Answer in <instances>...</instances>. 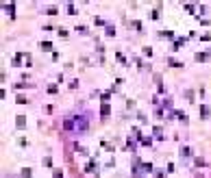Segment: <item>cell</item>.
Returning a JSON list of instances; mask_svg holds the SVG:
<instances>
[{"instance_id":"cell-1","label":"cell","mask_w":211,"mask_h":178,"mask_svg":"<svg viewBox=\"0 0 211 178\" xmlns=\"http://www.w3.org/2000/svg\"><path fill=\"white\" fill-rule=\"evenodd\" d=\"M63 130L72 135H83L89 130V117L87 113H74V115H68L63 119Z\"/></svg>"},{"instance_id":"cell-2","label":"cell","mask_w":211,"mask_h":178,"mask_svg":"<svg viewBox=\"0 0 211 178\" xmlns=\"http://www.w3.org/2000/svg\"><path fill=\"white\" fill-rule=\"evenodd\" d=\"M85 172H87V174H92V176L94 178H98V163H96V158H89V161H87V163H85Z\"/></svg>"},{"instance_id":"cell-3","label":"cell","mask_w":211,"mask_h":178,"mask_svg":"<svg viewBox=\"0 0 211 178\" xmlns=\"http://www.w3.org/2000/svg\"><path fill=\"white\" fill-rule=\"evenodd\" d=\"M109 115H111V104H109V102H102V104H100V117L107 119Z\"/></svg>"},{"instance_id":"cell-4","label":"cell","mask_w":211,"mask_h":178,"mask_svg":"<svg viewBox=\"0 0 211 178\" xmlns=\"http://www.w3.org/2000/svg\"><path fill=\"white\" fill-rule=\"evenodd\" d=\"M2 9H5L7 13H9V18H11V20L15 18V2H5V5H2Z\"/></svg>"},{"instance_id":"cell-5","label":"cell","mask_w":211,"mask_h":178,"mask_svg":"<svg viewBox=\"0 0 211 178\" xmlns=\"http://www.w3.org/2000/svg\"><path fill=\"white\" fill-rule=\"evenodd\" d=\"M15 126H18V130H24L26 128V115H18L15 117Z\"/></svg>"},{"instance_id":"cell-6","label":"cell","mask_w":211,"mask_h":178,"mask_svg":"<svg viewBox=\"0 0 211 178\" xmlns=\"http://www.w3.org/2000/svg\"><path fill=\"white\" fill-rule=\"evenodd\" d=\"M124 148H126V150H131V152H135V150H137V144H135V139H133V137H128V139H126V146H124Z\"/></svg>"},{"instance_id":"cell-7","label":"cell","mask_w":211,"mask_h":178,"mask_svg":"<svg viewBox=\"0 0 211 178\" xmlns=\"http://www.w3.org/2000/svg\"><path fill=\"white\" fill-rule=\"evenodd\" d=\"M104 35H107V37H115V26H113L111 22L104 26Z\"/></svg>"},{"instance_id":"cell-8","label":"cell","mask_w":211,"mask_h":178,"mask_svg":"<svg viewBox=\"0 0 211 178\" xmlns=\"http://www.w3.org/2000/svg\"><path fill=\"white\" fill-rule=\"evenodd\" d=\"M41 11H44L46 15H57V13H59V9H57V7H44Z\"/></svg>"},{"instance_id":"cell-9","label":"cell","mask_w":211,"mask_h":178,"mask_svg":"<svg viewBox=\"0 0 211 178\" xmlns=\"http://www.w3.org/2000/svg\"><path fill=\"white\" fill-rule=\"evenodd\" d=\"M22 57H24V55H15L13 59H11V65H13V67H20V65H22Z\"/></svg>"},{"instance_id":"cell-10","label":"cell","mask_w":211,"mask_h":178,"mask_svg":"<svg viewBox=\"0 0 211 178\" xmlns=\"http://www.w3.org/2000/svg\"><path fill=\"white\" fill-rule=\"evenodd\" d=\"M20 176L22 178H31V176H33V169H31V167H22L20 169Z\"/></svg>"},{"instance_id":"cell-11","label":"cell","mask_w":211,"mask_h":178,"mask_svg":"<svg viewBox=\"0 0 211 178\" xmlns=\"http://www.w3.org/2000/svg\"><path fill=\"white\" fill-rule=\"evenodd\" d=\"M57 91H59L57 85H48V87H46V94H48V96H57Z\"/></svg>"},{"instance_id":"cell-12","label":"cell","mask_w":211,"mask_h":178,"mask_svg":"<svg viewBox=\"0 0 211 178\" xmlns=\"http://www.w3.org/2000/svg\"><path fill=\"white\" fill-rule=\"evenodd\" d=\"M200 117L202 119H209V107H207V104H202V107H200Z\"/></svg>"},{"instance_id":"cell-13","label":"cell","mask_w":211,"mask_h":178,"mask_svg":"<svg viewBox=\"0 0 211 178\" xmlns=\"http://www.w3.org/2000/svg\"><path fill=\"white\" fill-rule=\"evenodd\" d=\"M100 148H102V150H107V152H113V150H115L111 144H109V141H104V139L100 141Z\"/></svg>"},{"instance_id":"cell-14","label":"cell","mask_w":211,"mask_h":178,"mask_svg":"<svg viewBox=\"0 0 211 178\" xmlns=\"http://www.w3.org/2000/svg\"><path fill=\"white\" fill-rule=\"evenodd\" d=\"M65 11H68L70 15H76V13H79V9H76V7L72 5V2H68V7H65Z\"/></svg>"},{"instance_id":"cell-15","label":"cell","mask_w":211,"mask_h":178,"mask_svg":"<svg viewBox=\"0 0 211 178\" xmlns=\"http://www.w3.org/2000/svg\"><path fill=\"white\" fill-rule=\"evenodd\" d=\"M115 59H118V63H124V65L128 63V59L124 57V52H115Z\"/></svg>"},{"instance_id":"cell-16","label":"cell","mask_w":211,"mask_h":178,"mask_svg":"<svg viewBox=\"0 0 211 178\" xmlns=\"http://www.w3.org/2000/svg\"><path fill=\"white\" fill-rule=\"evenodd\" d=\"M52 178H63V169L61 167H52Z\"/></svg>"},{"instance_id":"cell-17","label":"cell","mask_w":211,"mask_h":178,"mask_svg":"<svg viewBox=\"0 0 211 178\" xmlns=\"http://www.w3.org/2000/svg\"><path fill=\"white\" fill-rule=\"evenodd\" d=\"M152 133H155V137H157L159 141L163 139V130H161V126H155V130H152Z\"/></svg>"},{"instance_id":"cell-18","label":"cell","mask_w":211,"mask_h":178,"mask_svg":"<svg viewBox=\"0 0 211 178\" xmlns=\"http://www.w3.org/2000/svg\"><path fill=\"white\" fill-rule=\"evenodd\" d=\"M15 102H18V104H26V102H28V98L22 96V94H18V96H15Z\"/></svg>"},{"instance_id":"cell-19","label":"cell","mask_w":211,"mask_h":178,"mask_svg":"<svg viewBox=\"0 0 211 178\" xmlns=\"http://www.w3.org/2000/svg\"><path fill=\"white\" fill-rule=\"evenodd\" d=\"M139 144L146 146V148H150V146H152V139L150 137H142V139H139Z\"/></svg>"},{"instance_id":"cell-20","label":"cell","mask_w":211,"mask_h":178,"mask_svg":"<svg viewBox=\"0 0 211 178\" xmlns=\"http://www.w3.org/2000/svg\"><path fill=\"white\" fill-rule=\"evenodd\" d=\"M94 24H96V26H107L109 22H107V20H102V18H94Z\"/></svg>"},{"instance_id":"cell-21","label":"cell","mask_w":211,"mask_h":178,"mask_svg":"<svg viewBox=\"0 0 211 178\" xmlns=\"http://www.w3.org/2000/svg\"><path fill=\"white\" fill-rule=\"evenodd\" d=\"M209 57H211V52H200V55L196 57V61H207Z\"/></svg>"},{"instance_id":"cell-22","label":"cell","mask_w":211,"mask_h":178,"mask_svg":"<svg viewBox=\"0 0 211 178\" xmlns=\"http://www.w3.org/2000/svg\"><path fill=\"white\" fill-rule=\"evenodd\" d=\"M41 50H46V52L52 50V41H41Z\"/></svg>"},{"instance_id":"cell-23","label":"cell","mask_w":211,"mask_h":178,"mask_svg":"<svg viewBox=\"0 0 211 178\" xmlns=\"http://www.w3.org/2000/svg\"><path fill=\"white\" fill-rule=\"evenodd\" d=\"M44 165H46V167H54V163H52V156H44Z\"/></svg>"},{"instance_id":"cell-24","label":"cell","mask_w":211,"mask_h":178,"mask_svg":"<svg viewBox=\"0 0 211 178\" xmlns=\"http://www.w3.org/2000/svg\"><path fill=\"white\" fill-rule=\"evenodd\" d=\"M68 87H70V89H76V87H79V80H76V78H72V80L68 83Z\"/></svg>"},{"instance_id":"cell-25","label":"cell","mask_w":211,"mask_h":178,"mask_svg":"<svg viewBox=\"0 0 211 178\" xmlns=\"http://www.w3.org/2000/svg\"><path fill=\"white\" fill-rule=\"evenodd\" d=\"M159 37H174V33H170V30H161Z\"/></svg>"},{"instance_id":"cell-26","label":"cell","mask_w":211,"mask_h":178,"mask_svg":"<svg viewBox=\"0 0 211 178\" xmlns=\"http://www.w3.org/2000/svg\"><path fill=\"white\" fill-rule=\"evenodd\" d=\"M44 109H46V113H48V115H52V113H54V107H52V104H46Z\"/></svg>"},{"instance_id":"cell-27","label":"cell","mask_w":211,"mask_h":178,"mask_svg":"<svg viewBox=\"0 0 211 178\" xmlns=\"http://www.w3.org/2000/svg\"><path fill=\"white\" fill-rule=\"evenodd\" d=\"M194 163H196V165H198V167H205V165H207V163H205V161H202V158H194Z\"/></svg>"},{"instance_id":"cell-28","label":"cell","mask_w":211,"mask_h":178,"mask_svg":"<svg viewBox=\"0 0 211 178\" xmlns=\"http://www.w3.org/2000/svg\"><path fill=\"white\" fill-rule=\"evenodd\" d=\"M181 154H183V156H189V148H187V146H183V148H181Z\"/></svg>"},{"instance_id":"cell-29","label":"cell","mask_w":211,"mask_h":178,"mask_svg":"<svg viewBox=\"0 0 211 178\" xmlns=\"http://www.w3.org/2000/svg\"><path fill=\"white\" fill-rule=\"evenodd\" d=\"M50 57H52V61H59V52H57V50H52V55H50Z\"/></svg>"},{"instance_id":"cell-30","label":"cell","mask_w":211,"mask_h":178,"mask_svg":"<svg viewBox=\"0 0 211 178\" xmlns=\"http://www.w3.org/2000/svg\"><path fill=\"white\" fill-rule=\"evenodd\" d=\"M59 35H61V37H68L70 33H68V30H65V28H59Z\"/></svg>"},{"instance_id":"cell-31","label":"cell","mask_w":211,"mask_h":178,"mask_svg":"<svg viewBox=\"0 0 211 178\" xmlns=\"http://www.w3.org/2000/svg\"><path fill=\"white\" fill-rule=\"evenodd\" d=\"M24 55H26V52H24ZM24 61H26V65H33V59H31V55H26V59H24Z\"/></svg>"},{"instance_id":"cell-32","label":"cell","mask_w":211,"mask_h":178,"mask_svg":"<svg viewBox=\"0 0 211 178\" xmlns=\"http://www.w3.org/2000/svg\"><path fill=\"white\" fill-rule=\"evenodd\" d=\"M155 174H157V178H166V174H163L161 169H157V172H155Z\"/></svg>"}]
</instances>
